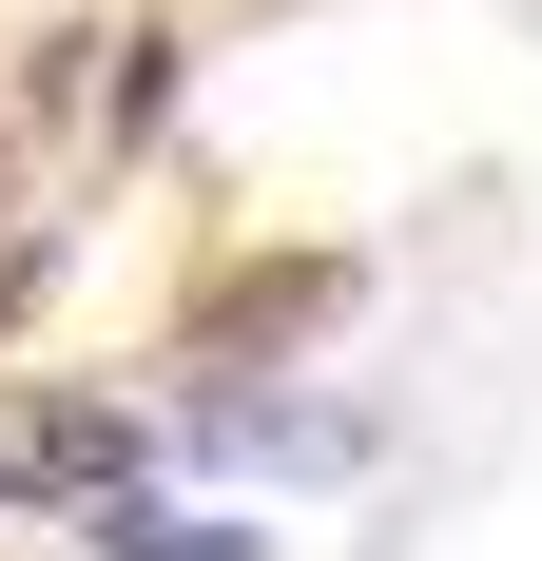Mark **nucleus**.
I'll return each mask as SVG.
<instances>
[{
    "mask_svg": "<svg viewBox=\"0 0 542 561\" xmlns=\"http://www.w3.org/2000/svg\"><path fill=\"white\" fill-rule=\"evenodd\" d=\"M329 290H349V252H271V272H233L214 310H194V348H271V330H310Z\"/></svg>",
    "mask_w": 542,
    "mask_h": 561,
    "instance_id": "obj_1",
    "label": "nucleus"
},
{
    "mask_svg": "<svg viewBox=\"0 0 542 561\" xmlns=\"http://www.w3.org/2000/svg\"><path fill=\"white\" fill-rule=\"evenodd\" d=\"M0 484H116V426H98V407H58V426L0 446Z\"/></svg>",
    "mask_w": 542,
    "mask_h": 561,
    "instance_id": "obj_2",
    "label": "nucleus"
},
{
    "mask_svg": "<svg viewBox=\"0 0 542 561\" xmlns=\"http://www.w3.org/2000/svg\"><path fill=\"white\" fill-rule=\"evenodd\" d=\"M20 310H39V252H0V330H20Z\"/></svg>",
    "mask_w": 542,
    "mask_h": 561,
    "instance_id": "obj_3",
    "label": "nucleus"
}]
</instances>
